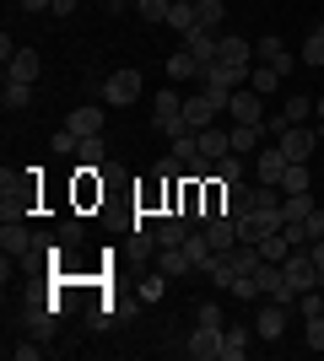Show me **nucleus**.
Returning <instances> with one entry per match:
<instances>
[{"label": "nucleus", "instance_id": "f257e3e1", "mask_svg": "<svg viewBox=\"0 0 324 361\" xmlns=\"http://www.w3.org/2000/svg\"><path fill=\"white\" fill-rule=\"evenodd\" d=\"M152 124L162 130V135H184V130H189V124H184V97H179L173 87L157 92V103H152Z\"/></svg>", "mask_w": 324, "mask_h": 361}, {"label": "nucleus", "instance_id": "f03ea898", "mask_svg": "<svg viewBox=\"0 0 324 361\" xmlns=\"http://www.w3.org/2000/svg\"><path fill=\"white\" fill-rule=\"evenodd\" d=\"M254 65H270V71H281V75H292L303 60H292V49L281 44L276 32H265V38H254Z\"/></svg>", "mask_w": 324, "mask_h": 361}, {"label": "nucleus", "instance_id": "7ed1b4c3", "mask_svg": "<svg viewBox=\"0 0 324 361\" xmlns=\"http://www.w3.org/2000/svg\"><path fill=\"white\" fill-rule=\"evenodd\" d=\"M281 270H287V281H292V291H297V297H303V291H319V286H324V275L313 270L308 248H292V254H287V264H281Z\"/></svg>", "mask_w": 324, "mask_h": 361}, {"label": "nucleus", "instance_id": "20e7f679", "mask_svg": "<svg viewBox=\"0 0 324 361\" xmlns=\"http://www.w3.org/2000/svg\"><path fill=\"white\" fill-rule=\"evenodd\" d=\"M222 340H227V329H216V324H195V334L184 340V356H195V361H222Z\"/></svg>", "mask_w": 324, "mask_h": 361}, {"label": "nucleus", "instance_id": "39448f33", "mask_svg": "<svg viewBox=\"0 0 324 361\" xmlns=\"http://www.w3.org/2000/svg\"><path fill=\"white\" fill-rule=\"evenodd\" d=\"M140 97V71H114L103 81V103L108 108H130Z\"/></svg>", "mask_w": 324, "mask_h": 361}, {"label": "nucleus", "instance_id": "423d86ee", "mask_svg": "<svg viewBox=\"0 0 324 361\" xmlns=\"http://www.w3.org/2000/svg\"><path fill=\"white\" fill-rule=\"evenodd\" d=\"M227 114H232V124H260L265 119V97L254 87H238V92H232V103H227Z\"/></svg>", "mask_w": 324, "mask_h": 361}, {"label": "nucleus", "instance_id": "0eeeda50", "mask_svg": "<svg viewBox=\"0 0 324 361\" xmlns=\"http://www.w3.org/2000/svg\"><path fill=\"white\" fill-rule=\"evenodd\" d=\"M287 151L276 146V140H265L260 146V162H254V183H281V173H287Z\"/></svg>", "mask_w": 324, "mask_h": 361}, {"label": "nucleus", "instance_id": "6e6552de", "mask_svg": "<svg viewBox=\"0 0 324 361\" xmlns=\"http://www.w3.org/2000/svg\"><path fill=\"white\" fill-rule=\"evenodd\" d=\"M184 49H189L200 65H216V60H222V38H216V27H189V32H184Z\"/></svg>", "mask_w": 324, "mask_h": 361}, {"label": "nucleus", "instance_id": "1a4fd4ad", "mask_svg": "<svg viewBox=\"0 0 324 361\" xmlns=\"http://www.w3.org/2000/svg\"><path fill=\"white\" fill-rule=\"evenodd\" d=\"M313 140H319V135H313V130H297V124H287L276 146L287 151V162H308V157H313Z\"/></svg>", "mask_w": 324, "mask_h": 361}, {"label": "nucleus", "instance_id": "9d476101", "mask_svg": "<svg viewBox=\"0 0 324 361\" xmlns=\"http://www.w3.org/2000/svg\"><path fill=\"white\" fill-rule=\"evenodd\" d=\"M216 114H222V108L211 103V97H205V92H195V97H184V124L189 130H195V135H200V130H211V119Z\"/></svg>", "mask_w": 324, "mask_h": 361}, {"label": "nucleus", "instance_id": "9b49d317", "mask_svg": "<svg viewBox=\"0 0 324 361\" xmlns=\"http://www.w3.org/2000/svg\"><path fill=\"white\" fill-rule=\"evenodd\" d=\"M205 243H211L216 254H227L232 243H238V216H211L205 221Z\"/></svg>", "mask_w": 324, "mask_h": 361}, {"label": "nucleus", "instance_id": "f8f14e48", "mask_svg": "<svg viewBox=\"0 0 324 361\" xmlns=\"http://www.w3.org/2000/svg\"><path fill=\"white\" fill-rule=\"evenodd\" d=\"M254 334H260V340H281V334H287V307H281V302H265L260 318H254Z\"/></svg>", "mask_w": 324, "mask_h": 361}, {"label": "nucleus", "instance_id": "ddd939ff", "mask_svg": "<svg viewBox=\"0 0 324 361\" xmlns=\"http://www.w3.org/2000/svg\"><path fill=\"white\" fill-rule=\"evenodd\" d=\"M38 71H44V60H38V49H16L11 60H6V75H11V81H38Z\"/></svg>", "mask_w": 324, "mask_h": 361}, {"label": "nucleus", "instance_id": "4468645a", "mask_svg": "<svg viewBox=\"0 0 324 361\" xmlns=\"http://www.w3.org/2000/svg\"><path fill=\"white\" fill-rule=\"evenodd\" d=\"M65 130H76V135H103V108H97V103L76 108V114L65 119Z\"/></svg>", "mask_w": 324, "mask_h": 361}, {"label": "nucleus", "instance_id": "2eb2a0df", "mask_svg": "<svg viewBox=\"0 0 324 361\" xmlns=\"http://www.w3.org/2000/svg\"><path fill=\"white\" fill-rule=\"evenodd\" d=\"M0 248H6V259H22L32 248L28 226H22V221H6V226H0Z\"/></svg>", "mask_w": 324, "mask_h": 361}, {"label": "nucleus", "instance_id": "dca6fc26", "mask_svg": "<svg viewBox=\"0 0 324 361\" xmlns=\"http://www.w3.org/2000/svg\"><path fill=\"white\" fill-rule=\"evenodd\" d=\"M222 65H254V38H232V32H222Z\"/></svg>", "mask_w": 324, "mask_h": 361}, {"label": "nucleus", "instance_id": "f3484780", "mask_svg": "<svg viewBox=\"0 0 324 361\" xmlns=\"http://www.w3.org/2000/svg\"><path fill=\"white\" fill-rule=\"evenodd\" d=\"M313 211H319V205H313V189H303V195H281V216H287V221H308Z\"/></svg>", "mask_w": 324, "mask_h": 361}, {"label": "nucleus", "instance_id": "a211bd4d", "mask_svg": "<svg viewBox=\"0 0 324 361\" xmlns=\"http://www.w3.org/2000/svg\"><path fill=\"white\" fill-rule=\"evenodd\" d=\"M200 71H205V65L195 60L189 49H179V54L168 60V81H200Z\"/></svg>", "mask_w": 324, "mask_h": 361}, {"label": "nucleus", "instance_id": "6ab92c4d", "mask_svg": "<svg viewBox=\"0 0 324 361\" xmlns=\"http://www.w3.org/2000/svg\"><path fill=\"white\" fill-rule=\"evenodd\" d=\"M281 195H303V189H313V173H308V162H292L287 173H281V183H276Z\"/></svg>", "mask_w": 324, "mask_h": 361}, {"label": "nucleus", "instance_id": "aec40b11", "mask_svg": "<svg viewBox=\"0 0 324 361\" xmlns=\"http://www.w3.org/2000/svg\"><path fill=\"white\" fill-rule=\"evenodd\" d=\"M157 270H162V275H189V270H195L189 254H184V243H179V248H157Z\"/></svg>", "mask_w": 324, "mask_h": 361}, {"label": "nucleus", "instance_id": "412c9836", "mask_svg": "<svg viewBox=\"0 0 324 361\" xmlns=\"http://www.w3.org/2000/svg\"><path fill=\"white\" fill-rule=\"evenodd\" d=\"M184 238H189V216H184V221H179V216L157 221V248H179Z\"/></svg>", "mask_w": 324, "mask_h": 361}, {"label": "nucleus", "instance_id": "4be33fe9", "mask_svg": "<svg viewBox=\"0 0 324 361\" xmlns=\"http://www.w3.org/2000/svg\"><path fill=\"white\" fill-rule=\"evenodd\" d=\"M232 151V135L227 130H200V157H211V162H222Z\"/></svg>", "mask_w": 324, "mask_h": 361}, {"label": "nucleus", "instance_id": "5701e85b", "mask_svg": "<svg viewBox=\"0 0 324 361\" xmlns=\"http://www.w3.org/2000/svg\"><path fill=\"white\" fill-rule=\"evenodd\" d=\"M0 103H6V114H11V108H28V103H32V87H28V81H11V75H6Z\"/></svg>", "mask_w": 324, "mask_h": 361}, {"label": "nucleus", "instance_id": "b1692460", "mask_svg": "<svg viewBox=\"0 0 324 361\" xmlns=\"http://www.w3.org/2000/svg\"><path fill=\"white\" fill-rule=\"evenodd\" d=\"M260 254L270 259V264H287V254H292V243H287V232H265V238H260Z\"/></svg>", "mask_w": 324, "mask_h": 361}, {"label": "nucleus", "instance_id": "393cba45", "mask_svg": "<svg viewBox=\"0 0 324 361\" xmlns=\"http://www.w3.org/2000/svg\"><path fill=\"white\" fill-rule=\"evenodd\" d=\"M281 81H287V75H281V71H270V65H254V71H248V87L260 92V97H270V92H276Z\"/></svg>", "mask_w": 324, "mask_h": 361}, {"label": "nucleus", "instance_id": "a878e982", "mask_svg": "<svg viewBox=\"0 0 324 361\" xmlns=\"http://www.w3.org/2000/svg\"><path fill=\"white\" fill-rule=\"evenodd\" d=\"M248 356V329L238 324V329H227V340H222V361H244Z\"/></svg>", "mask_w": 324, "mask_h": 361}, {"label": "nucleus", "instance_id": "bb28decb", "mask_svg": "<svg viewBox=\"0 0 324 361\" xmlns=\"http://www.w3.org/2000/svg\"><path fill=\"white\" fill-rule=\"evenodd\" d=\"M168 27H179V32H189V27H200V11L189 6V0H173V11H168Z\"/></svg>", "mask_w": 324, "mask_h": 361}, {"label": "nucleus", "instance_id": "cd10ccee", "mask_svg": "<svg viewBox=\"0 0 324 361\" xmlns=\"http://www.w3.org/2000/svg\"><path fill=\"white\" fill-rule=\"evenodd\" d=\"M76 157H81V167H97V162H103V135H81Z\"/></svg>", "mask_w": 324, "mask_h": 361}, {"label": "nucleus", "instance_id": "c85d7f7f", "mask_svg": "<svg viewBox=\"0 0 324 361\" xmlns=\"http://www.w3.org/2000/svg\"><path fill=\"white\" fill-rule=\"evenodd\" d=\"M216 178H222V183H244V157H238V151H227V157L216 162Z\"/></svg>", "mask_w": 324, "mask_h": 361}, {"label": "nucleus", "instance_id": "c756f323", "mask_svg": "<svg viewBox=\"0 0 324 361\" xmlns=\"http://www.w3.org/2000/svg\"><path fill=\"white\" fill-rule=\"evenodd\" d=\"M195 11H200V27H222V11H227V0H195Z\"/></svg>", "mask_w": 324, "mask_h": 361}, {"label": "nucleus", "instance_id": "7c9ffc66", "mask_svg": "<svg viewBox=\"0 0 324 361\" xmlns=\"http://www.w3.org/2000/svg\"><path fill=\"white\" fill-rule=\"evenodd\" d=\"M140 6V22H168V11H173V0H136Z\"/></svg>", "mask_w": 324, "mask_h": 361}, {"label": "nucleus", "instance_id": "2f4dec72", "mask_svg": "<svg viewBox=\"0 0 324 361\" xmlns=\"http://www.w3.org/2000/svg\"><path fill=\"white\" fill-rule=\"evenodd\" d=\"M232 297H238V302H260V281H254V275H238V281H232Z\"/></svg>", "mask_w": 324, "mask_h": 361}, {"label": "nucleus", "instance_id": "473e14b6", "mask_svg": "<svg viewBox=\"0 0 324 361\" xmlns=\"http://www.w3.org/2000/svg\"><path fill=\"white\" fill-rule=\"evenodd\" d=\"M297 60L308 65V71H319V65H324V38H319V32H313L308 44H303V54H297Z\"/></svg>", "mask_w": 324, "mask_h": 361}, {"label": "nucleus", "instance_id": "72a5a7b5", "mask_svg": "<svg viewBox=\"0 0 324 361\" xmlns=\"http://www.w3.org/2000/svg\"><path fill=\"white\" fill-rule=\"evenodd\" d=\"M195 324H216V329H227V324H222V302H200V307H195Z\"/></svg>", "mask_w": 324, "mask_h": 361}, {"label": "nucleus", "instance_id": "f704fd0d", "mask_svg": "<svg viewBox=\"0 0 324 361\" xmlns=\"http://www.w3.org/2000/svg\"><path fill=\"white\" fill-rule=\"evenodd\" d=\"M281 114H287L292 124H303V119L313 114V103H308V97H287V108H281Z\"/></svg>", "mask_w": 324, "mask_h": 361}, {"label": "nucleus", "instance_id": "c9c22d12", "mask_svg": "<svg viewBox=\"0 0 324 361\" xmlns=\"http://www.w3.org/2000/svg\"><path fill=\"white\" fill-rule=\"evenodd\" d=\"M76 130H54V151H60V157H76Z\"/></svg>", "mask_w": 324, "mask_h": 361}, {"label": "nucleus", "instance_id": "e433bc0d", "mask_svg": "<svg viewBox=\"0 0 324 361\" xmlns=\"http://www.w3.org/2000/svg\"><path fill=\"white\" fill-rule=\"evenodd\" d=\"M308 345H313V350H324V313H313V318H308Z\"/></svg>", "mask_w": 324, "mask_h": 361}, {"label": "nucleus", "instance_id": "4c0bfd02", "mask_svg": "<svg viewBox=\"0 0 324 361\" xmlns=\"http://www.w3.org/2000/svg\"><path fill=\"white\" fill-rule=\"evenodd\" d=\"M162 281H168V275H152V281L140 286V297H146V302H157V297H162Z\"/></svg>", "mask_w": 324, "mask_h": 361}, {"label": "nucleus", "instance_id": "58836bf2", "mask_svg": "<svg viewBox=\"0 0 324 361\" xmlns=\"http://www.w3.org/2000/svg\"><path fill=\"white\" fill-rule=\"evenodd\" d=\"M308 259H313V270L324 275V238H313V243H308Z\"/></svg>", "mask_w": 324, "mask_h": 361}, {"label": "nucleus", "instance_id": "ea45409f", "mask_svg": "<svg viewBox=\"0 0 324 361\" xmlns=\"http://www.w3.org/2000/svg\"><path fill=\"white\" fill-rule=\"evenodd\" d=\"M16 6H22V11H49L54 0H16Z\"/></svg>", "mask_w": 324, "mask_h": 361}, {"label": "nucleus", "instance_id": "a19ab883", "mask_svg": "<svg viewBox=\"0 0 324 361\" xmlns=\"http://www.w3.org/2000/svg\"><path fill=\"white\" fill-rule=\"evenodd\" d=\"M49 11H54V16H71V11H76V0H54Z\"/></svg>", "mask_w": 324, "mask_h": 361}, {"label": "nucleus", "instance_id": "79ce46f5", "mask_svg": "<svg viewBox=\"0 0 324 361\" xmlns=\"http://www.w3.org/2000/svg\"><path fill=\"white\" fill-rule=\"evenodd\" d=\"M313 119H319V124H324V97H319V103H313Z\"/></svg>", "mask_w": 324, "mask_h": 361}, {"label": "nucleus", "instance_id": "37998d69", "mask_svg": "<svg viewBox=\"0 0 324 361\" xmlns=\"http://www.w3.org/2000/svg\"><path fill=\"white\" fill-rule=\"evenodd\" d=\"M103 6H108V11H119V6H130V0H103Z\"/></svg>", "mask_w": 324, "mask_h": 361}, {"label": "nucleus", "instance_id": "c03bdc74", "mask_svg": "<svg viewBox=\"0 0 324 361\" xmlns=\"http://www.w3.org/2000/svg\"><path fill=\"white\" fill-rule=\"evenodd\" d=\"M313 32H319V38H324V22H319V27H313Z\"/></svg>", "mask_w": 324, "mask_h": 361}, {"label": "nucleus", "instance_id": "a18cd8bd", "mask_svg": "<svg viewBox=\"0 0 324 361\" xmlns=\"http://www.w3.org/2000/svg\"><path fill=\"white\" fill-rule=\"evenodd\" d=\"M189 6H195V0H189Z\"/></svg>", "mask_w": 324, "mask_h": 361}]
</instances>
